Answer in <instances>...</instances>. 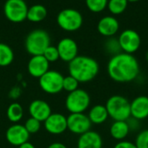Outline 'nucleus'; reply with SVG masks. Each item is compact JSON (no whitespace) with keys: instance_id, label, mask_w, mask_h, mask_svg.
<instances>
[{"instance_id":"8","label":"nucleus","mask_w":148,"mask_h":148,"mask_svg":"<svg viewBox=\"0 0 148 148\" xmlns=\"http://www.w3.org/2000/svg\"><path fill=\"white\" fill-rule=\"evenodd\" d=\"M64 76L56 70H49L39 80L41 89L48 95H57L61 93L62 88Z\"/></svg>"},{"instance_id":"4","label":"nucleus","mask_w":148,"mask_h":148,"mask_svg":"<svg viewBox=\"0 0 148 148\" xmlns=\"http://www.w3.org/2000/svg\"><path fill=\"white\" fill-rule=\"evenodd\" d=\"M108 116L114 121H127L131 117L130 102L127 98L121 95H113L105 105Z\"/></svg>"},{"instance_id":"24","label":"nucleus","mask_w":148,"mask_h":148,"mask_svg":"<svg viewBox=\"0 0 148 148\" xmlns=\"http://www.w3.org/2000/svg\"><path fill=\"white\" fill-rule=\"evenodd\" d=\"M127 0H108V9L113 16L122 14L127 8Z\"/></svg>"},{"instance_id":"19","label":"nucleus","mask_w":148,"mask_h":148,"mask_svg":"<svg viewBox=\"0 0 148 148\" xmlns=\"http://www.w3.org/2000/svg\"><path fill=\"white\" fill-rule=\"evenodd\" d=\"M88 117L89 118L92 124L100 125L104 123L109 116L106 107L104 105L98 104L95 105L89 109Z\"/></svg>"},{"instance_id":"7","label":"nucleus","mask_w":148,"mask_h":148,"mask_svg":"<svg viewBox=\"0 0 148 148\" xmlns=\"http://www.w3.org/2000/svg\"><path fill=\"white\" fill-rule=\"evenodd\" d=\"M28 5L24 0H6L3 4L5 17L11 23H19L26 20Z\"/></svg>"},{"instance_id":"21","label":"nucleus","mask_w":148,"mask_h":148,"mask_svg":"<svg viewBox=\"0 0 148 148\" xmlns=\"http://www.w3.org/2000/svg\"><path fill=\"white\" fill-rule=\"evenodd\" d=\"M48 11L45 6L42 4H33L28 9L26 20L31 23H40L47 16Z\"/></svg>"},{"instance_id":"5","label":"nucleus","mask_w":148,"mask_h":148,"mask_svg":"<svg viewBox=\"0 0 148 148\" xmlns=\"http://www.w3.org/2000/svg\"><path fill=\"white\" fill-rule=\"evenodd\" d=\"M90 103L91 99L88 93L78 88L69 93L65 100V108L70 114H82L88 109Z\"/></svg>"},{"instance_id":"27","label":"nucleus","mask_w":148,"mask_h":148,"mask_svg":"<svg viewBox=\"0 0 148 148\" xmlns=\"http://www.w3.org/2000/svg\"><path fill=\"white\" fill-rule=\"evenodd\" d=\"M79 82L74 78L73 76H71L70 75L68 76H64L63 78V83H62V88L63 90L67 91L68 93L73 92L76 89H78L79 88Z\"/></svg>"},{"instance_id":"10","label":"nucleus","mask_w":148,"mask_h":148,"mask_svg":"<svg viewBox=\"0 0 148 148\" xmlns=\"http://www.w3.org/2000/svg\"><path fill=\"white\" fill-rule=\"evenodd\" d=\"M68 130L74 134L82 135L90 130L92 123L84 113L70 114L67 117Z\"/></svg>"},{"instance_id":"1","label":"nucleus","mask_w":148,"mask_h":148,"mask_svg":"<svg viewBox=\"0 0 148 148\" xmlns=\"http://www.w3.org/2000/svg\"><path fill=\"white\" fill-rule=\"evenodd\" d=\"M108 74L116 82H130L140 74V64L132 54L121 52L113 56L108 63Z\"/></svg>"},{"instance_id":"12","label":"nucleus","mask_w":148,"mask_h":148,"mask_svg":"<svg viewBox=\"0 0 148 148\" xmlns=\"http://www.w3.org/2000/svg\"><path fill=\"white\" fill-rule=\"evenodd\" d=\"M29 135L30 134L28 133L24 126L20 123L12 124L8 127L5 133V138L8 143L16 147L25 142H28Z\"/></svg>"},{"instance_id":"13","label":"nucleus","mask_w":148,"mask_h":148,"mask_svg":"<svg viewBox=\"0 0 148 148\" xmlns=\"http://www.w3.org/2000/svg\"><path fill=\"white\" fill-rule=\"evenodd\" d=\"M56 48L60 59L65 62H70L78 56V45L72 38L65 37L61 39Z\"/></svg>"},{"instance_id":"28","label":"nucleus","mask_w":148,"mask_h":148,"mask_svg":"<svg viewBox=\"0 0 148 148\" xmlns=\"http://www.w3.org/2000/svg\"><path fill=\"white\" fill-rule=\"evenodd\" d=\"M41 123L42 122L37 121L36 119L29 117L26 120L23 126L29 134H35L41 129Z\"/></svg>"},{"instance_id":"25","label":"nucleus","mask_w":148,"mask_h":148,"mask_svg":"<svg viewBox=\"0 0 148 148\" xmlns=\"http://www.w3.org/2000/svg\"><path fill=\"white\" fill-rule=\"evenodd\" d=\"M108 39L106 41V42L104 44V49L108 54L112 55V56H113L114 55H117V54L122 52L118 38H115L114 36L108 37Z\"/></svg>"},{"instance_id":"15","label":"nucleus","mask_w":148,"mask_h":148,"mask_svg":"<svg viewBox=\"0 0 148 148\" xmlns=\"http://www.w3.org/2000/svg\"><path fill=\"white\" fill-rule=\"evenodd\" d=\"M29 114L30 117L43 122L51 114L52 110L50 105L43 100H34L29 106Z\"/></svg>"},{"instance_id":"32","label":"nucleus","mask_w":148,"mask_h":148,"mask_svg":"<svg viewBox=\"0 0 148 148\" xmlns=\"http://www.w3.org/2000/svg\"><path fill=\"white\" fill-rule=\"evenodd\" d=\"M127 122L128 124L130 131L137 130L140 127V121H138V120H136V119H134L133 117H130L128 120H127Z\"/></svg>"},{"instance_id":"34","label":"nucleus","mask_w":148,"mask_h":148,"mask_svg":"<svg viewBox=\"0 0 148 148\" xmlns=\"http://www.w3.org/2000/svg\"><path fill=\"white\" fill-rule=\"evenodd\" d=\"M48 148H68L64 144L61 143V142H54L52 144H50Z\"/></svg>"},{"instance_id":"30","label":"nucleus","mask_w":148,"mask_h":148,"mask_svg":"<svg viewBox=\"0 0 148 148\" xmlns=\"http://www.w3.org/2000/svg\"><path fill=\"white\" fill-rule=\"evenodd\" d=\"M134 144L137 148H148V129L139 133Z\"/></svg>"},{"instance_id":"31","label":"nucleus","mask_w":148,"mask_h":148,"mask_svg":"<svg viewBox=\"0 0 148 148\" xmlns=\"http://www.w3.org/2000/svg\"><path fill=\"white\" fill-rule=\"evenodd\" d=\"M22 95V88L19 86L13 87L9 92V97L12 100H17Z\"/></svg>"},{"instance_id":"3","label":"nucleus","mask_w":148,"mask_h":148,"mask_svg":"<svg viewBox=\"0 0 148 148\" xmlns=\"http://www.w3.org/2000/svg\"><path fill=\"white\" fill-rule=\"evenodd\" d=\"M50 45V36L44 29H34L26 36L24 46L26 51L32 56L42 55Z\"/></svg>"},{"instance_id":"9","label":"nucleus","mask_w":148,"mask_h":148,"mask_svg":"<svg viewBox=\"0 0 148 148\" xmlns=\"http://www.w3.org/2000/svg\"><path fill=\"white\" fill-rule=\"evenodd\" d=\"M122 52L134 54L139 50L141 45V37L140 34L131 29L123 30L118 37Z\"/></svg>"},{"instance_id":"22","label":"nucleus","mask_w":148,"mask_h":148,"mask_svg":"<svg viewBox=\"0 0 148 148\" xmlns=\"http://www.w3.org/2000/svg\"><path fill=\"white\" fill-rule=\"evenodd\" d=\"M23 108L22 105L18 102H12L7 108L6 111V115L8 120L15 124V123H19L22 119L23 118Z\"/></svg>"},{"instance_id":"16","label":"nucleus","mask_w":148,"mask_h":148,"mask_svg":"<svg viewBox=\"0 0 148 148\" xmlns=\"http://www.w3.org/2000/svg\"><path fill=\"white\" fill-rule=\"evenodd\" d=\"M120 23L117 18L114 16H105L100 19L97 23L98 32L106 37L114 36L119 31Z\"/></svg>"},{"instance_id":"29","label":"nucleus","mask_w":148,"mask_h":148,"mask_svg":"<svg viewBox=\"0 0 148 148\" xmlns=\"http://www.w3.org/2000/svg\"><path fill=\"white\" fill-rule=\"evenodd\" d=\"M42 56L45 57V59L50 63V62H55L60 59L59 57V53L57 50V48L53 45H49L43 52Z\"/></svg>"},{"instance_id":"23","label":"nucleus","mask_w":148,"mask_h":148,"mask_svg":"<svg viewBox=\"0 0 148 148\" xmlns=\"http://www.w3.org/2000/svg\"><path fill=\"white\" fill-rule=\"evenodd\" d=\"M14 60V52L12 49L3 42H0V67H7Z\"/></svg>"},{"instance_id":"2","label":"nucleus","mask_w":148,"mask_h":148,"mask_svg":"<svg viewBox=\"0 0 148 148\" xmlns=\"http://www.w3.org/2000/svg\"><path fill=\"white\" fill-rule=\"evenodd\" d=\"M100 70L96 60L87 56H77L69 62V73L80 83H85L94 80Z\"/></svg>"},{"instance_id":"14","label":"nucleus","mask_w":148,"mask_h":148,"mask_svg":"<svg viewBox=\"0 0 148 148\" xmlns=\"http://www.w3.org/2000/svg\"><path fill=\"white\" fill-rule=\"evenodd\" d=\"M27 69L29 74L35 78H40L49 70V62L42 55L32 56L28 62Z\"/></svg>"},{"instance_id":"11","label":"nucleus","mask_w":148,"mask_h":148,"mask_svg":"<svg viewBox=\"0 0 148 148\" xmlns=\"http://www.w3.org/2000/svg\"><path fill=\"white\" fill-rule=\"evenodd\" d=\"M44 129L52 135L62 134L68 130L67 117L60 113H52L44 121Z\"/></svg>"},{"instance_id":"33","label":"nucleus","mask_w":148,"mask_h":148,"mask_svg":"<svg viewBox=\"0 0 148 148\" xmlns=\"http://www.w3.org/2000/svg\"><path fill=\"white\" fill-rule=\"evenodd\" d=\"M114 148H137V147L134 143L123 140H121L120 142H118Z\"/></svg>"},{"instance_id":"37","label":"nucleus","mask_w":148,"mask_h":148,"mask_svg":"<svg viewBox=\"0 0 148 148\" xmlns=\"http://www.w3.org/2000/svg\"><path fill=\"white\" fill-rule=\"evenodd\" d=\"M147 62H148V50H147Z\"/></svg>"},{"instance_id":"36","label":"nucleus","mask_w":148,"mask_h":148,"mask_svg":"<svg viewBox=\"0 0 148 148\" xmlns=\"http://www.w3.org/2000/svg\"><path fill=\"white\" fill-rule=\"evenodd\" d=\"M127 1H128V3H136V2H139L140 0H127Z\"/></svg>"},{"instance_id":"6","label":"nucleus","mask_w":148,"mask_h":148,"mask_svg":"<svg viewBox=\"0 0 148 148\" xmlns=\"http://www.w3.org/2000/svg\"><path fill=\"white\" fill-rule=\"evenodd\" d=\"M56 22L62 29L73 32L78 30L82 27L83 23V17L79 10L72 8H67L62 10L58 13Z\"/></svg>"},{"instance_id":"18","label":"nucleus","mask_w":148,"mask_h":148,"mask_svg":"<svg viewBox=\"0 0 148 148\" xmlns=\"http://www.w3.org/2000/svg\"><path fill=\"white\" fill-rule=\"evenodd\" d=\"M77 148H102V139L95 131H88L80 135L77 140Z\"/></svg>"},{"instance_id":"35","label":"nucleus","mask_w":148,"mask_h":148,"mask_svg":"<svg viewBox=\"0 0 148 148\" xmlns=\"http://www.w3.org/2000/svg\"><path fill=\"white\" fill-rule=\"evenodd\" d=\"M17 148H36V147L32 143H30V142L28 141V142H25L23 145L19 146Z\"/></svg>"},{"instance_id":"20","label":"nucleus","mask_w":148,"mask_h":148,"mask_svg":"<svg viewBox=\"0 0 148 148\" xmlns=\"http://www.w3.org/2000/svg\"><path fill=\"white\" fill-rule=\"evenodd\" d=\"M130 133L127 121H114L110 127V134L116 140H123Z\"/></svg>"},{"instance_id":"38","label":"nucleus","mask_w":148,"mask_h":148,"mask_svg":"<svg viewBox=\"0 0 148 148\" xmlns=\"http://www.w3.org/2000/svg\"><path fill=\"white\" fill-rule=\"evenodd\" d=\"M0 42H1V37H0Z\"/></svg>"},{"instance_id":"17","label":"nucleus","mask_w":148,"mask_h":148,"mask_svg":"<svg viewBox=\"0 0 148 148\" xmlns=\"http://www.w3.org/2000/svg\"><path fill=\"white\" fill-rule=\"evenodd\" d=\"M130 113L131 117L143 121L148 117V97L146 95H140L136 97L130 102Z\"/></svg>"},{"instance_id":"26","label":"nucleus","mask_w":148,"mask_h":148,"mask_svg":"<svg viewBox=\"0 0 148 148\" xmlns=\"http://www.w3.org/2000/svg\"><path fill=\"white\" fill-rule=\"evenodd\" d=\"M85 3L90 11L99 13L107 8L108 0H85Z\"/></svg>"}]
</instances>
